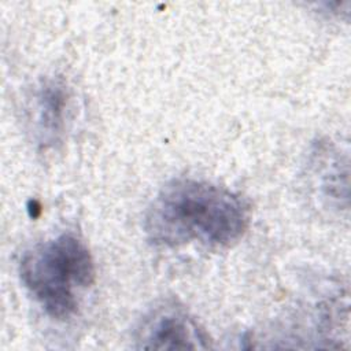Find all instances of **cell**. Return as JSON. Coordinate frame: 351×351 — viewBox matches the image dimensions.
<instances>
[{"instance_id": "6da1fadb", "label": "cell", "mask_w": 351, "mask_h": 351, "mask_svg": "<svg viewBox=\"0 0 351 351\" xmlns=\"http://www.w3.org/2000/svg\"><path fill=\"white\" fill-rule=\"evenodd\" d=\"M248 223V208L239 195L207 181L177 178L151 202L144 229L158 247L199 243L228 248L244 236Z\"/></svg>"}, {"instance_id": "7a4b0ae2", "label": "cell", "mask_w": 351, "mask_h": 351, "mask_svg": "<svg viewBox=\"0 0 351 351\" xmlns=\"http://www.w3.org/2000/svg\"><path fill=\"white\" fill-rule=\"evenodd\" d=\"M19 277L49 317L67 319L77 313L82 292L93 285L96 267L85 243L62 233L22 255Z\"/></svg>"}, {"instance_id": "3957f363", "label": "cell", "mask_w": 351, "mask_h": 351, "mask_svg": "<svg viewBox=\"0 0 351 351\" xmlns=\"http://www.w3.org/2000/svg\"><path fill=\"white\" fill-rule=\"evenodd\" d=\"M136 347L144 350H207L210 337L196 319L178 303L163 302L140 321Z\"/></svg>"}, {"instance_id": "277c9868", "label": "cell", "mask_w": 351, "mask_h": 351, "mask_svg": "<svg viewBox=\"0 0 351 351\" xmlns=\"http://www.w3.org/2000/svg\"><path fill=\"white\" fill-rule=\"evenodd\" d=\"M70 101L69 88L62 77H51L41 82L33 103V119L41 147H55L60 143L67 119Z\"/></svg>"}]
</instances>
